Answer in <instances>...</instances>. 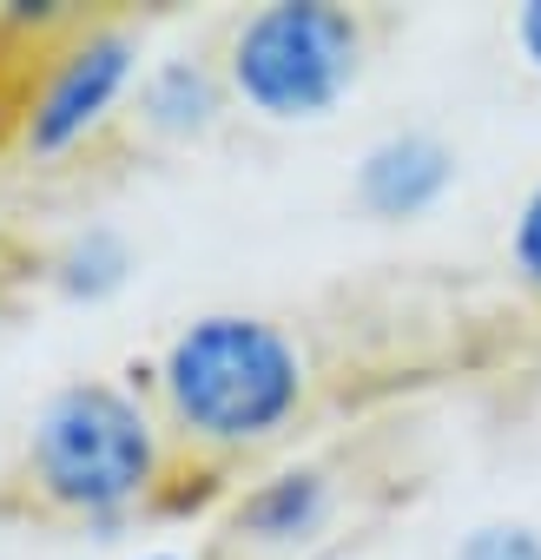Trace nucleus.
<instances>
[{
    "label": "nucleus",
    "instance_id": "nucleus-1",
    "mask_svg": "<svg viewBox=\"0 0 541 560\" xmlns=\"http://www.w3.org/2000/svg\"><path fill=\"white\" fill-rule=\"evenodd\" d=\"M172 416L205 442H257L304 396V363L264 317H198L165 350Z\"/></svg>",
    "mask_w": 541,
    "mask_h": 560
},
{
    "label": "nucleus",
    "instance_id": "nucleus-2",
    "mask_svg": "<svg viewBox=\"0 0 541 560\" xmlns=\"http://www.w3.org/2000/svg\"><path fill=\"white\" fill-rule=\"evenodd\" d=\"M364 34L331 0H278L238 27L231 80L270 119H324L357 80Z\"/></svg>",
    "mask_w": 541,
    "mask_h": 560
},
{
    "label": "nucleus",
    "instance_id": "nucleus-3",
    "mask_svg": "<svg viewBox=\"0 0 541 560\" xmlns=\"http://www.w3.org/2000/svg\"><path fill=\"white\" fill-rule=\"evenodd\" d=\"M152 422L133 396L106 383H73L41 409L34 429V468L41 488L67 508L113 514L152 481Z\"/></svg>",
    "mask_w": 541,
    "mask_h": 560
},
{
    "label": "nucleus",
    "instance_id": "nucleus-4",
    "mask_svg": "<svg viewBox=\"0 0 541 560\" xmlns=\"http://www.w3.org/2000/svg\"><path fill=\"white\" fill-rule=\"evenodd\" d=\"M126 80H133V40H126V34H93V40H80V47L54 67V80H47L34 119H27L34 152H60V145H73L87 126H100V113L126 93Z\"/></svg>",
    "mask_w": 541,
    "mask_h": 560
},
{
    "label": "nucleus",
    "instance_id": "nucleus-5",
    "mask_svg": "<svg viewBox=\"0 0 541 560\" xmlns=\"http://www.w3.org/2000/svg\"><path fill=\"white\" fill-rule=\"evenodd\" d=\"M449 178H456V159H449L436 139L403 132V139H383V145L364 159L357 198H364L370 211H383V218H416V211H429V205L449 191Z\"/></svg>",
    "mask_w": 541,
    "mask_h": 560
},
{
    "label": "nucleus",
    "instance_id": "nucleus-6",
    "mask_svg": "<svg viewBox=\"0 0 541 560\" xmlns=\"http://www.w3.org/2000/svg\"><path fill=\"white\" fill-rule=\"evenodd\" d=\"M324 521V475L311 468H291V475H270L244 508H238V527H251L257 540H298Z\"/></svg>",
    "mask_w": 541,
    "mask_h": 560
},
{
    "label": "nucleus",
    "instance_id": "nucleus-7",
    "mask_svg": "<svg viewBox=\"0 0 541 560\" xmlns=\"http://www.w3.org/2000/svg\"><path fill=\"white\" fill-rule=\"evenodd\" d=\"M211 106H218L211 80H205L198 67H185V60L159 67L152 86H146V113H152V126H165V132H198V126L211 119Z\"/></svg>",
    "mask_w": 541,
    "mask_h": 560
},
{
    "label": "nucleus",
    "instance_id": "nucleus-8",
    "mask_svg": "<svg viewBox=\"0 0 541 560\" xmlns=\"http://www.w3.org/2000/svg\"><path fill=\"white\" fill-rule=\"evenodd\" d=\"M67 291H87V298H100V291H113L119 284V277H126V250L106 237V231H93L87 244H73L67 250Z\"/></svg>",
    "mask_w": 541,
    "mask_h": 560
},
{
    "label": "nucleus",
    "instance_id": "nucleus-9",
    "mask_svg": "<svg viewBox=\"0 0 541 560\" xmlns=\"http://www.w3.org/2000/svg\"><path fill=\"white\" fill-rule=\"evenodd\" d=\"M456 560H541V534L534 527H475Z\"/></svg>",
    "mask_w": 541,
    "mask_h": 560
},
{
    "label": "nucleus",
    "instance_id": "nucleus-10",
    "mask_svg": "<svg viewBox=\"0 0 541 560\" xmlns=\"http://www.w3.org/2000/svg\"><path fill=\"white\" fill-rule=\"evenodd\" d=\"M515 270L541 291V185L528 191V205H521V218H515Z\"/></svg>",
    "mask_w": 541,
    "mask_h": 560
},
{
    "label": "nucleus",
    "instance_id": "nucleus-11",
    "mask_svg": "<svg viewBox=\"0 0 541 560\" xmlns=\"http://www.w3.org/2000/svg\"><path fill=\"white\" fill-rule=\"evenodd\" d=\"M515 40H521V54L541 67V0H528V8H521V21H515Z\"/></svg>",
    "mask_w": 541,
    "mask_h": 560
},
{
    "label": "nucleus",
    "instance_id": "nucleus-12",
    "mask_svg": "<svg viewBox=\"0 0 541 560\" xmlns=\"http://www.w3.org/2000/svg\"><path fill=\"white\" fill-rule=\"evenodd\" d=\"M152 560H172V553H152Z\"/></svg>",
    "mask_w": 541,
    "mask_h": 560
}]
</instances>
